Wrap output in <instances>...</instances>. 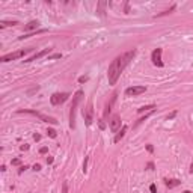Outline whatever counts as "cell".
I'll return each instance as SVG.
<instances>
[{
	"mask_svg": "<svg viewBox=\"0 0 193 193\" xmlns=\"http://www.w3.org/2000/svg\"><path fill=\"white\" fill-rule=\"evenodd\" d=\"M83 91H77L73 95V104H71V107H69V127L74 128L75 127V110H77V106H79V103L81 101V98H83Z\"/></svg>",
	"mask_w": 193,
	"mask_h": 193,
	"instance_id": "obj_1",
	"label": "cell"
},
{
	"mask_svg": "<svg viewBox=\"0 0 193 193\" xmlns=\"http://www.w3.org/2000/svg\"><path fill=\"white\" fill-rule=\"evenodd\" d=\"M121 73H122V69H121V67H119V62H118V59H115L112 63H110V67H109V69H107L109 83H110V85H116V81H118Z\"/></svg>",
	"mask_w": 193,
	"mask_h": 193,
	"instance_id": "obj_2",
	"label": "cell"
},
{
	"mask_svg": "<svg viewBox=\"0 0 193 193\" xmlns=\"http://www.w3.org/2000/svg\"><path fill=\"white\" fill-rule=\"evenodd\" d=\"M81 113H83V118L86 121V125H91L92 121H93V106H92V100L87 101L86 107L81 110Z\"/></svg>",
	"mask_w": 193,
	"mask_h": 193,
	"instance_id": "obj_3",
	"label": "cell"
},
{
	"mask_svg": "<svg viewBox=\"0 0 193 193\" xmlns=\"http://www.w3.org/2000/svg\"><path fill=\"white\" fill-rule=\"evenodd\" d=\"M32 48H26V50H18V51H14V53H9V54H5L2 56V62H11V61H15V59H20V57H23L24 54H27L29 51H30Z\"/></svg>",
	"mask_w": 193,
	"mask_h": 193,
	"instance_id": "obj_4",
	"label": "cell"
},
{
	"mask_svg": "<svg viewBox=\"0 0 193 193\" xmlns=\"http://www.w3.org/2000/svg\"><path fill=\"white\" fill-rule=\"evenodd\" d=\"M18 113H30V115H35V116H38V118L41 121H44V122H50V124H57V121L54 118H51V116H47V115H42L41 112H36V110H18Z\"/></svg>",
	"mask_w": 193,
	"mask_h": 193,
	"instance_id": "obj_5",
	"label": "cell"
},
{
	"mask_svg": "<svg viewBox=\"0 0 193 193\" xmlns=\"http://www.w3.org/2000/svg\"><path fill=\"white\" fill-rule=\"evenodd\" d=\"M68 97H69V93L68 92H56V93H53V95L50 97V101H51V104L53 106H59V104H62V103H65L67 100H68Z\"/></svg>",
	"mask_w": 193,
	"mask_h": 193,
	"instance_id": "obj_6",
	"label": "cell"
},
{
	"mask_svg": "<svg viewBox=\"0 0 193 193\" xmlns=\"http://www.w3.org/2000/svg\"><path fill=\"white\" fill-rule=\"evenodd\" d=\"M147 91L145 86H131V87H127L125 89V95L127 97H136V95H140Z\"/></svg>",
	"mask_w": 193,
	"mask_h": 193,
	"instance_id": "obj_7",
	"label": "cell"
},
{
	"mask_svg": "<svg viewBox=\"0 0 193 193\" xmlns=\"http://www.w3.org/2000/svg\"><path fill=\"white\" fill-rule=\"evenodd\" d=\"M161 53H163L161 48H155V50L153 51V54H151V61H153V63H154L155 67H163Z\"/></svg>",
	"mask_w": 193,
	"mask_h": 193,
	"instance_id": "obj_8",
	"label": "cell"
},
{
	"mask_svg": "<svg viewBox=\"0 0 193 193\" xmlns=\"http://www.w3.org/2000/svg\"><path fill=\"white\" fill-rule=\"evenodd\" d=\"M110 122V130H112L113 133H118L121 130V118H119V115H113L112 116V119L109 121Z\"/></svg>",
	"mask_w": 193,
	"mask_h": 193,
	"instance_id": "obj_9",
	"label": "cell"
},
{
	"mask_svg": "<svg viewBox=\"0 0 193 193\" xmlns=\"http://www.w3.org/2000/svg\"><path fill=\"white\" fill-rule=\"evenodd\" d=\"M53 50V48H44L42 51H39V53H35L32 57H29V59L26 61V62H32V61H36V59H41V57H44L45 54H48L50 51Z\"/></svg>",
	"mask_w": 193,
	"mask_h": 193,
	"instance_id": "obj_10",
	"label": "cell"
},
{
	"mask_svg": "<svg viewBox=\"0 0 193 193\" xmlns=\"http://www.w3.org/2000/svg\"><path fill=\"white\" fill-rule=\"evenodd\" d=\"M39 27V21L38 20H32V21H29L27 24L24 26V30L29 32V30H36V29Z\"/></svg>",
	"mask_w": 193,
	"mask_h": 193,
	"instance_id": "obj_11",
	"label": "cell"
},
{
	"mask_svg": "<svg viewBox=\"0 0 193 193\" xmlns=\"http://www.w3.org/2000/svg\"><path fill=\"white\" fill-rule=\"evenodd\" d=\"M115 100H116V93H113V97H112V100H110V103H107L106 109H104V119H106L107 116H109V113H110V110H112V106H113Z\"/></svg>",
	"mask_w": 193,
	"mask_h": 193,
	"instance_id": "obj_12",
	"label": "cell"
},
{
	"mask_svg": "<svg viewBox=\"0 0 193 193\" xmlns=\"http://www.w3.org/2000/svg\"><path fill=\"white\" fill-rule=\"evenodd\" d=\"M125 133H127V125H122V128L118 131V134L115 136V142H119V140L125 136Z\"/></svg>",
	"mask_w": 193,
	"mask_h": 193,
	"instance_id": "obj_13",
	"label": "cell"
},
{
	"mask_svg": "<svg viewBox=\"0 0 193 193\" xmlns=\"http://www.w3.org/2000/svg\"><path fill=\"white\" fill-rule=\"evenodd\" d=\"M180 183H181L180 180H165V184L169 187V189H172V187H177V186H180Z\"/></svg>",
	"mask_w": 193,
	"mask_h": 193,
	"instance_id": "obj_14",
	"label": "cell"
},
{
	"mask_svg": "<svg viewBox=\"0 0 193 193\" xmlns=\"http://www.w3.org/2000/svg\"><path fill=\"white\" fill-rule=\"evenodd\" d=\"M154 109H155L154 104H149V106H142L140 109H137V112L139 113H143V112H151V110H154Z\"/></svg>",
	"mask_w": 193,
	"mask_h": 193,
	"instance_id": "obj_15",
	"label": "cell"
},
{
	"mask_svg": "<svg viewBox=\"0 0 193 193\" xmlns=\"http://www.w3.org/2000/svg\"><path fill=\"white\" fill-rule=\"evenodd\" d=\"M106 6H107V2H100L98 3V9H97L98 15H104V8Z\"/></svg>",
	"mask_w": 193,
	"mask_h": 193,
	"instance_id": "obj_16",
	"label": "cell"
},
{
	"mask_svg": "<svg viewBox=\"0 0 193 193\" xmlns=\"http://www.w3.org/2000/svg\"><path fill=\"white\" fill-rule=\"evenodd\" d=\"M18 24V21H0V27H8V26H15Z\"/></svg>",
	"mask_w": 193,
	"mask_h": 193,
	"instance_id": "obj_17",
	"label": "cell"
},
{
	"mask_svg": "<svg viewBox=\"0 0 193 193\" xmlns=\"http://www.w3.org/2000/svg\"><path fill=\"white\" fill-rule=\"evenodd\" d=\"M172 11H175V6H171V8H169V9H166V11H163V12H161V14H157L155 17H163V15H167V14H171V12H172Z\"/></svg>",
	"mask_w": 193,
	"mask_h": 193,
	"instance_id": "obj_18",
	"label": "cell"
},
{
	"mask_svg": "<svg viewBox=\"0 0 193 193\" xmlns=\"http://www.w3.org/2000/svg\"><path fill=\"white\" fill-rule=\"evenodd\" d=\"M47 134H48V136H50L51 139H54V137L57 136V133H56V130H53V128H48V130H47Z\"/></svg>",
	"mask_w": 193,
	"mask_h": 193,
	"instance_id": "obj_19",
	"label": "cell"
},
{
	"mask_svg": "<svg viewBox=\"0 0 193 193\" xmlns=\"http://www.w3.org/2000/svg\"><path fill=\"white\" fill-rule=\"evenodd\" d=\"M62 193H68V183H67V181H63V183H62Z\"/></svg>",
	"mask_w": 193,
	"mask_h": 193,
	"instance_id": "obj_20",
	"label": "cell"
},
{
	"mask_svg": "<svg viewBox=\"0 0 193 193\" xmlns=\"http://www.w3.org/2000/svg\"><path fill=\"white\" fill-rule=\"evenodd\" d=\"M85 81H87V75H81V77H79V83H85Z\"/></svg>",
	"mask_w": 193,
	"mask_h": 193,
	"instance_id": "obj_21",
	"label": "cell"
},
{
	"mask_svg": "<svg viewBox=\"0 0 193 193\" xmlns=\"http://www.w3.org/2000/svg\"><path fill=\"white\" fill-rule=\"evenodd\" d=\"M149 190H151V193H157V187H155V184H151V186H149Z\"/></svg>",
	"mask_w": 193,
	"mask_h": 193,
	"instance_id": "obj_22",
	"label": "cell"
},
{
	"mask_svg": "<svg viewBox=\"0 0 193 193\" xmlns=\"http://www.w3.org/2000/svg\"><path fill=\"white\" fill-rule=\"evenodd\" d=\"M20 149H21V151H27V149H29V145H27V143L21 145V147H20Z\"/></svg>",
	"mask_w": 193,
	"mask_h": 193,
	"instance_id": "obj_23",
	"label": "cell"
},
{
	"mask_svg": "<svg viewBox=\"0 0 193 193\" xmlns=\"http://www.w3.org/2000/svg\"><path fill=\"white\" fill-rule=\"evenodd\" d=\"M86 167H87V157L85 159V163H83V172H86V171H87Z\"/></svg>",
	"mask_w": 193,
	"mask_h": 193,
	"instance_id": "obj_24",
	"label": "cell"
},
{
	"mask_svg": "<svg viewBox=\"0 0 193 193\" xmlns=\"http://www.w3.org/2000/svg\"><path fill=\"white\" fill-rule=\"evenodd\" d=\"M33 171H41V165H38V163H36V165H33Z\"/></svg>",
	"mask_w": 193,
	"mask_h": 193,
	"instance_id": "obj_25",
	"label": "cell"
},
{
	"mask_svg": "<svg viewBox=\"0 0 193 193\" xmlns=\"http://www.w3.org/2000/svg\"><path fill=\"white\" fill-rule=\"evenodd\" d=\"M47 151H48V149H47V147H42V148L39 149V153H41V154H45Z\"/></svg>",
	"mask_w": 193,
	"mask_h": 193,
	"instance_id": "obj_26",
	"label": "cell"
},
{
	"mask_svg": "<svg viewBox=\"0 0 193 193\" xmlns=\"http://www.w3.org/2000/svg\"><path fill=\"white\" fill-rule=\"evenodd\" d=\"M147 167L149 169V171H153V169H154V163H148V165H147Z\"/></svg>",
	"mask_w": 193,
	"mask_h": 193,
	"instance_id": "obj_27",
	"label": "cell"
},
{
	"mask_svg": "<svg viewBox=\"0 0 193 193\" xmlns=\"http://www.w3.org/2000/svg\"><path fill=\"white\" fill-rule=\"evenodd\" d=\"M175 115H177V112H172L171 115L167 116V121H169V119H172V118H175Z\"/></svg>",
	"mask_w": 193,
	"mask_h": 193,
	"instance_id": "obj_28",
	"label": "cell"
},
{
	"mask_svg": "<svg viewBox=\"0 0 193 193\" xmlns=\"http://www.w3.org/2000/svg\"><path fill=\"white\" fill-rule=\"evenodd\" d=\"M47 163H48V165H51V163H53V157H47Z\"/></svg>",
	"mask_w": 193,
	"mask_h": 193,
	"instance_id": "obj_29",
	"label": "cell"
},
{
	"mask_svg": "<svg viewBox=\"0 0 193 193\" xmlns=\"http://www.w3.org/2000/svg\"><path fill=\"white\" fill-rule=\"evenodd\" d=\"M147 149L149 151V153H153V151H154V148H153V145H147Z\"/></svg>",
	"mask_w": 193,
	"mask_h": 193,
	"instance_id": "obj_30",
	"label": "cell"
},
{
	"mask_svg": "<svg viewBox=\"0 0 193 193\" xmlns=\"http://www.w3.org/2000/svg\"><path fill=\"white\" fill-rule=\"evenodd\" d=\"M12 165H20V160H18V159H15V160H12Z\"/></svg>",
	"mask_w": 193,
	"mask_h": 193,
	"instance_id": "obj_31",
	"label": "cell"
},
{
	"mask_svg": "<svg viewBox=\"0 0 193 193\" xmlns=\"http://www.w3.org/2000/svg\"><path fill=\"white\" fill-rule=\"evenodd\" d=\"M33 139H35V140H39L41 136H39V134H33Z\"/></svg>",
	"mask_w": 193,
	"mask_h": 193,
	"instance_id": "obj_32",
	"label": "cell"
},
{
	"mask_svg": "<svg viewBox=\"0 0 193 193\" xmlns=\"http://www.w3.org/2000/svg\"><path fill=\"white\" fill-rule=\"evenodd\" d=\"M26 169H27V166H21V167H20V171H18V172H20V173H21V172H23V171H26Z\"/></svg>",
	"mask_w": 193,
	"mask_h": 193,
	"instance_id": "obj_33",
	"label": "cell"
},
{
	"mask_svg": "<svg viewBox=\"0 0 193 193\" xmlns=\"http://www.w3.org/2000/svg\"><path fill=\"white\" fill-rule=\"evenodd\" d=\"M106 127V124H104V121H100V128H104Z\"/></svg>",
	"mask_w": 193,
	"mask_h": 193,
	"instance_id": "obj_34",
	"label": "cell"
},
{
	"mask_svg": "<svg viewBox=\"0 0 193 193\" xmlns=\"http://www.w3.org/2000/svg\"><path fill=\"white\" fill-rule=\"evenodd\" d=\"M190 172L193 173V163H192V166H190Z\"/></svg>",
	"mask_w": 193,
	"mask_h": 193,
	"instance_id": "obj_35",
	"label": "cell"
},
{
	"mask_svg": "<svg viewBox=\"0 0 193 193\" xmlns=\"http://www.w3.org/2000/svg\"><path fill=\"white\" fill-rule=\"evenodd\" d=\"M183 193H192V192H189V190H186V192H183Z\"/></svg>",
	"mask_w": 193,
	"mask_h": 193,
	"instance_id": "obj_36",
	"label": "cell"
}]
</instances>
